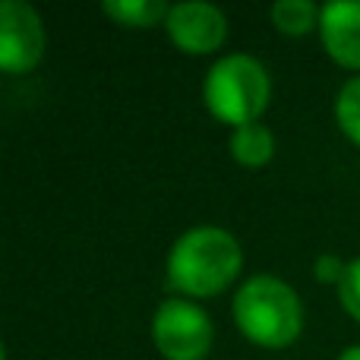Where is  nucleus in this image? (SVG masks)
<instances>
[{
    "mask_svg": "<svg viewBox=\"0 0 360 360\" xmlns=\"http://www.w3.org/2000/svg\"><path fill=\"white\" fill-rule=\"evenodd\" d=\"M338 360H360V345H354V348H348V351H345V354L338 357Z\"/></svg>",
    "mask_w": 360,
    "mask_h": 360,
    "instance_id": "nucleus-14",
    "label": "nucleus"
},
{
    "mask_svg": "<svg viewBox=\"0 0 360 360\" xmlns=\"http://www.w3.org/2000/svg\"><path fill=\"white\" fill-rule=\"evenodd\" d=\"M338 297H342L345 310L360 323V259L348 262L342 281H338Z\"/></svg>",
    "mask_w": 360,
    "mask_h": 360,
    "instance_id": "nucleus-12",
    "label": "nucleus"
},
{
    "mask_svg": "<svg viewBox=\"0 0 360 360\" xmlns=\"http://www.w3.org/2000/svg\"><path fill=\"white\" fill-rule=\"evenodd\" d=\"M105 13L124 25L143 29V25H155L158 19H168L171 6L162 0H108Z\"/></svg>",
    "mask_w": 360,
    "mask_h": 360,
    "instance_id": "nucleus-9",
    "label": "nucleus"
},
{
    "mask_svg": "<svg viewBox=\"0 0 360 360\" xmlns=\"http://www.w3.org/2000/svg\"><path fill=\"white\" fill-rule=\"evenodd\" d=\"M205 101L212 114L224 124L247 127L256 124L269 105V73L259 60L234 54L218 60L205 79Z\"/></svg>",
    "mask_w": 360,
    "mask_h": 360,
    "instance_id": "nucleus-3",
    "label": "nucleus"
},
{
    "mask_svg": "<svg viewBox=\"0 0 360 360\" xmlns=\"http://www.w3.org/2000/svg\"><path fill=\"white\" fill-rule=\"evenodd\" d=\"M152 335L168 360H202L212 345V323L199 307L186 300H168L158 307Z\"/></svg>",
    "mask_w": 360,
    "mask_h": 360,
    "instance_id": "nucleus-4",
    "label": "nucleus"
},
{
    "mask_svg": "<svg viewBox=\"0 0 360 360\" xmlns=\"http://www.w3.org/2000/svg\"><path fill=\"white\" fill-rule=\"evenodd\" d=\"M272 22L285 35H307L313 25H319V10L310 0H278L272 6Z\"/></svg>",
    "mask_w": 360,
    "mask_h": 360,
    "instance_id": "nucleus-10",
    "label": "nucleus"
},
{
    "mask_svg": "<svg viewBox=\"0 0 360 360\" xmlns=\"http://www.w3.org/2000/svg\"><path fill=\"white\" fill-rule=\"evenodd\" d=\"M323 44L335 63L360 70V0H332L319 10Z\"/></svg>",
    "mask_w": 360,
    "mask_h": 360,
    "instance_id": "nucleus-7",
    "label": "nucleus"
},
{
    "mask_svg": "<svg viewBox=\"0 0 360 360\" xmlns=\"http://www.w3.org/2000/svg\"><path fill=\"white\" fill-rule=\"evenodd\" d=\"M335 117H338V127L345 130V136L360 146V76H354L351 82L342 86L335 101Z\"/></svg>",
    "mask_w": 360,
    "mask_h": 360,
    "instance_id": "nucleus-11",
    "label": "nucleus"
},
{
    "mask_svg": "<svg viewBox=\"0 0 360 360\" xmlns=\"http://www.w3.org/2000/svg\"><path fill=\"white\" fill-rule=\"evenodd\" d=\"M234 316L243 335L262 348H285L304 326L297 294L272 275H256L237 291Z\"/></svg>",
    "mask_w": 360,
    "mask_h": 360,
    "instance_id": "nucleus-2",
    "label": "nucleus"
},
{
    "mask_svg": "<svg viewBox=\"0 0 360 360\" xmlns=\"http://www.w3.org/2000/svg\"><path fill=\"white\" fill-rule=\"evenodd\" d=\"M231 152H234V158L240 165L256 168V165H266L269 158H272L275 139L262 124H247V127H237L234 130V136H231Z\"/></svg>",
    "mask_w": 360,
    "mask_h": 360,
    "instance_id": "nucleus-8",
    "label": "nucleus"
},
{
    "mask_svg": "<svg viewBox=\"0 0 360 360\" xmlns=\"http://www.w3.org/2000/svg\"><path fill=\"white\" fill-rule=\"evenodd\" d=\"M345 262L338 259V256H332V253H326V256H319L316 259V278L319 281H342V275H345Z\"/></svg>",
    "mask_w": 360,
    "mask_h": 360,
    "instance_id": "nucleus-13",
    "label": "nucleus"
},
{
    "mask_svg": "<svg viewBox=\"0 0 360 360\" xmlns=\"http://www.w3.org/2000/svg\"><path fill=\"white\" fill-rule=\"evenodd\" d=\"M44 54V25L22 0H0V70L25 73Z\"/></svg>",
    "mask_w": 360,
    "mask_h": 360,
    "instance_id": "nucleus-5",
    "label": "nucleus"
},
{
    "mask_svg": "<svg viewBox=\"0 0 360 360\" xmlns=\"http://www.w3.org/2000/svg\"><path fill=\"white\" fill-rule=\"evenodd\" d=\"M168 35L174 38L177 48L190 51V54H209L228 35V22H224L221 10L212 4H177L168 13Z\"/></svg>",
    "mask_w": 360,
    "mask_h": 360,
    "instance_id": "nucleus-6",
    "label": "nucleus"
},
{
    "mask_svg": "<svg viewBox=\"0 0 360 360\" xmlns=\"http://www.w3.org/2000/svg\"><path fill=\"white\" fill-rule=\"evenodd\" d=\"M0 360H4V345H0Z\"/></svg>",
    "mask_w": 360,
    "mask_h": 360,
    "instance_id": "nucleus-15",
    "label": "nucleus"
},
{
    "mask_svg": "<svg viewBox=\"0 0 360 360\" xmlns=\"http://www.w3.org/2000/svg\"><path fill=\"white\" fill-rule=\"evenodd\" d=\"M240 272V247L221 228H193L168 256V285L184 294L209 297Z\"/></svg>",
    "mask_w": 360,
    "mask_h": 360,
    "instance_id": "nucleus-1",
    "label": "nucleus"
}]
</instances>
